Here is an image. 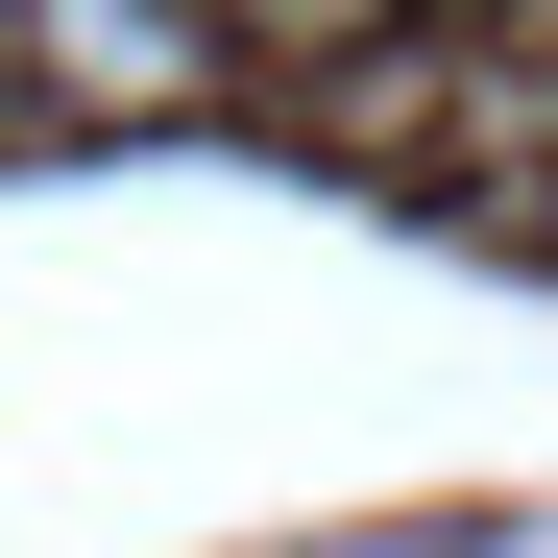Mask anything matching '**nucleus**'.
Here are the masks:
<instances>
[{
  "instance_id": "7ed1b4c3",
  "label": "nucleus",
  "mask_w": 558,
  "mask_h": 558,
  "mask_svg": "<svg viewBox=\"0 0 558 558\" xmlns=\"http://www.w3.org/2000/svg\"><path fill=\"white\" fill-rule=\"evenodd\" d=\"M534 25H558V0H534Z\"/></svg>"
},
{
  "instance_id": "f257e3e1",
  "label": "nucleus",
  "mask_w": 558,
  "mask_h": 558,
  "mask_svg": "<svg viewBox=\"0 0 558 558\" xmlns=\"http://www.w3.org/2000/svg\"><path fill=\"white\" fill-rule=\"evenodd\" d=\"M0 49H25V122H195V98H243L219 0H0Z\"/></svg>"
},
{
  "instance_id": "f03ea898",
  "label": "nucleus",
  "mask_w": 558,
  "mask_h": 558,
  "mask_svg": "<svg viewBox=\"0 0 558 558\" xmlns=\"http://www.w3.org/2000/svg\"><path fill=\"white\" fill-rule=\"evenodd\" d=\"M243 25V73H364V49H413L437 0H219Z\"/></svg>"
}]
</instances>
